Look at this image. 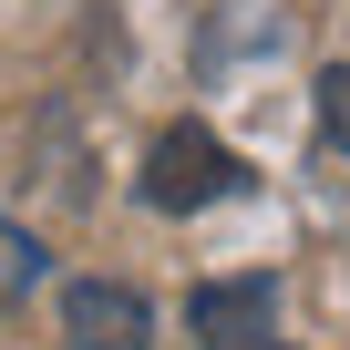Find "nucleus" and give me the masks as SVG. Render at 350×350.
I'll return each mask as SVG.
<instances>
[{"mask_svg": "<svg viewBox=\"0 0 350 350\" xmlns=\"http://www.w3.org/2000/svg\"><path fill=\"white\" fill-rule=\"evenodd\" d=\"M247 186V165L206 134V124H165L154 144H144V206L154 217H196V206H217V196H237Z\"/></svg>", "mask_w": 350, "mask_h": 350, "instance_id": "1", "label": "nucleus"}, {"mask_svg": "<svg viewBox=\"0 0 350 350\" xmlns=\"http://www.w3.org/2000/svg\"><path fill=\"white\" fill-rule=\"evenodd\" d=\"M268 319H278V278H268V268L206 278V288L186 299V329H196L206 350H268Z\"/></svg>", "mask_w": 350, "mask_h": 350, "instance_id": "2", "label": "nucleus"}, {"mask_svg": "<svg viewBox=\"0 0 350 350\" xmlns=\"http://www.w3.org/2000/svg\"><path fill=\"white\" fill-rule=\"evenodd\" d=\"M62 340H72V350H144V340H154V309H144L124 278H72V288H62Z\"/></svg>", "mask_w": 350, "mask_h": 350, "instance_id": "3", "label": "nucleus"}, {"mask_svg": "<svg viewBox=\"0 0 350 350\" xmlns=\"http://www.w3.org/2000/svg\"><path fill=\"white\" fill-rule=\"evenodd\" d=\"M319 134L350 154V62H329V72H319Z\"/></svg>", "mask_w": 350, "mask_h": 350, "instance_id": "4", "label": "nucleus"}]
</instances>
